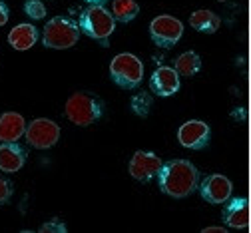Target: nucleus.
<instances>
[{
	"label": "nucleus",
	"instance_id": "22",
	"mask_svg": "<svg viewBox=\"0 0 251 233\" xmlns=\"http://www.w3.org/2000/svg\"><path fill=\"white\" fill-rule=\"evenodd\" d=\"M42 233H66V225L62 219H50L40 227Z\"/></svg>",
	"mask_w": 251,
	"mask_h": 233
},
{
	"label": "nucleus",
	"instance_id": "6",
	"mask_svg": "<svg viewBox=\"0 0 251 233\" xmlns=\"http://www.w3.org/2000/svg\"><path fill=\"white\" fill-rule=\"evenodd\" d=\"M181 34H183V24L176 16L160 14L150 22V38L158 48L164 50L174 48L179 42Z\"/></svg>",
	"mask_w": 251,
	"mask_h": 233
},
{
	"label": "nucleus",
	"instance_id": "21",
	"mask_svg": "<svg viewBox=\"0 0 251 233\" xmlns=\"http://www.w3.org/2000/svg\"><path fill=\"white\" fill-rule=\"evenodd\" d=\"M12 193H14V187H12V181L6 180L4 176H0V207L6 206L10 199H12Z\"/></svg>",
	"mask_w": 251,
	"mask_h": 233
},
{
	"label": "nucleus",
	"instance_id": "11",
	"mask_svg": "<svg viewBox=\"0 0 251 233\" xmlns=\"http://www.w3.org/2000/svg\"><path fill=\"white\" fill-rule=\"evenodd\" d=\"M150 88L155 96L160 98H170L179 90V74L172 68V66H160L150 78Z\"/></svg>",
	"mask_w": 251,
	"mask_h": 233
},
{
	"label": "nucleus",
	"instance_id": "9",
	"mask_svg": "<svg viewBox=\"0 0 251 233\" xmlns=\"http://www.w3.org/2000/svg\"><path fill=\"white\" fill-rule=\"evenodd\" d=\"M198 187H200L201 197L205 199L207 204H211V206H222V204H226L227 199L231 197V193H233V183H231V180L226 178V176H222V174H211V176H207Z\"/></svg>",
	"mask_w": 251,
	"mask_h": 233
},
{
	"label": "nucleus",
	"instance_id": "14",
	"mask_svg": "<svg viewBox=\"0 0 251 233\" xmlns=\"http://www.w3.org/2000/svg\"><path fill=\"white\" fill-rule=\"evenodd\" d=\"M26 131V120L18 112L0 114V142H18Z\"/></svg>",
	"mask_w": 251,
	"mask_h": 233
},
{
	"label": "nucleus",
	"instance_id": "10",
	"mask_svg": "<svg viewBox=\"0 0 251 233\" xmlns=\"http://www.w3.org/2000/svg\"><path fill=\"white\" fill-rule=\"evenodd\" d=\"M211 140V129L201 120H190L179 126L177 142L187 150H203Z\"/></svg>",
	"mask_w": 251,
	"mask_h": 233
},
{
	"label": "nucleus",
	"instance_id": "23",
	"mask_svg": "<svg viewBox=\"0 0 251 233\" xmlns=\"http://www.w3.org/2000/svg\"><path fill=\"white\" fill-rule=\"evenodd\" d=\"M8 18H10V10H8V6L0 0V26H4L6 22H8Z\"/></svg>",
	"mask_w": 251,
	"mask_h": 233
},
{
	"label": "nucleus",
	"instance_id": "18",
	"mask_svg": "<svg viewBox=\"0 0 251 233\" xmlns=\"http://www.w3.org/2000/svg\"><path fill=\"white\" fill-rule=\"evenodd\" d=\"M140 14V4L136 0H112V16L116 22L128 24Z\"/></svg>",
	"mask_w": 251,
	"mask_h": 233
},
{
	"label": "nucleus",
	"instance_id": "16",
	"mask_svg": "<svg viewBox=\"0 0 251 233\" xmlns=\"http://www.w3.org/2000/svg\"><path fill=\"white\" fill-rule=\"evenodd\" d=\"M190 26L198 32H203V34H213V32L219 30V26H222V18H219L213 10H196L192 12L190 16Z\"/></svg>",
	"mask_w": 251,
	"mask_h": 233
},
{
	"label": "nucleus",
	"instance_id": "1",
	"mask_svg": "<svg viewBox=\"0 0 251 233\" xmlns=\"http://www.w3.org/2000/svg\"><path fill=\"white\" fill-rule=\"evenodd\" d=\"M155 178L160 189L174 199L190 197L200 185V170L190 159H170L162 163Z\"/></svg>",
	"mask_w": 251,
	"mask_h": 233
},
{
	"label": "nucleus",
	"instance_id": "4",
	"mask_svg": "<svg viewBox=\"0 0 251 233\" xmlns=\"http://www.w3.org/2000/svg\"><path fill=\"white\" fill-rule=\"evenodd\" d=\"M80 26L68 16H56L46 22L42 30V44L52 50H68L80 40Z\"/></svg>",
	"mask_w": 251,
	"mask_h": 233
},
{
	"label": "nucleus",
	"instance_id": "25",
	"mask_svg": "<svg viewBox=\"0 0 251 233\" xmlns=\"http://www.w3.org/2000/svg\"><path fill=\"white\" fill-rule=\"evenodd\" d=\"M84 2H88V4H104V2H108V0H84Z\"/></svg>",
	"mask_w": 251,
	"mask_h": 233
},
{
	"label": "nucleus",
	"instance_id": "12",
	"mask_svg": "<svg viewBox=\"0 0 251 233\" xmlns=\"http://www.w3.org/2000/svg\"><path fill=\"white\" fill-rule=\"evenodd\" d=\"M224 223L229 229H247L249 227V202L247 197H229L224 207Z\"/></svg>",
	"mask_w": 251,
	"mask_h": 233
},
{
	"label": "nucleus",
	"instance_id": "2",
	"mask_svg": "<svg viewBox=\"0 0 251 233\" xmlns=\"http://www.w3.org/2000/svg\"><path fill=\"white\" fill-rule=\"evenodd\" d=\"M78 26L80 32H84L88 38L98 40L100 44L108 46V38L116 30V20L104 4H90L86 10H82Z\"/></svg>",
	"mask_w": 251,
	"mask_h": 233
},
{
	"label": "nucleus",
	"instance_id": "8",
	"mask_svg": "<svg viewBox=\"0 0 251 233\" xmlns=\"http://www.w3.org/2000/svg\"><path fill=\"white\" fill-rule=\"evenodd\" d=\"M162 159L155 155L153 152H144V150H138L132 159H130V165H128V172L130 176L140 181V183H148L151 181L155 176H158L160 168H162Z\"/></svg>",
	"mask_w": 251,
	"mask_h": 233
},
{
	"label": "nucleus",
	"instance_id": "17",
	"mask_svg": "<svg viewBox=\"0 0 251 233\" xmlns=\"http://www.w3.org/2000/svg\"><path fill=\"white\" fill-rule=\"evenodd\" d=\"M174 70L179 74V76H196L200 70H201V58L198 52L194 50H187L183 54H179L174 62Z\"/></svg>",
	"mask_w": 251,
	"mask_h": 233
},
{
	"label": "nucleus",
	"instance_id": "26",
	"mask_svg": "<svg viewBox=\"0 0 251 233\" xmlns=\"http://www.w3.org/2000/svg\"><path fill=\"white\" fill-rule=\"evenodd\" d=\"M217 2H227V0H217Z\"/></svg>",
	"mask_w": 251,
	"mask_h": 233
},
{
	"label": "nucleus",
	"instance_id": "7",
	"mask_svg": "<svg viewBox=\"0 0 251 233\" xmlns=\"http://www.w3.org/2000/svg\"><path fill=\"white\" fill-rule=\"evenodd\" d=\"M24 138L36 150H50L60 140V126L48 118H36L26 126Z\"/></svg>",
	"mask_w": 251,
	"mask_h": 233
},
{
	"label": "nucleus",
	"instance_id": "15",
	"mask_svg": "<svg viewBox=\"0 0 251 233\" xmlns=\"http://www.w3.org/2000/svg\"><path fill=\"white\" fill-rule=\"evenodd\" d=\"M36 42H38V30L34 24H28V22L14 26L8 34V44L18 52L30 50Z\"/></svg>",
	"mask_w": 251,
	"mask_h": 233
},
{
	"label": "nucleus",
	"instance_id": "5",
	"mask_svg": "<svg viewBox=\"0 0 251 233\" xmlns=\"http://www.w3.org/2000/svg\"><path fill=\"white\" fill-rule=\"evenodd\" d=\"M110 76L116 86L124 90H136L144 80V64L136 54L122 52L112 58Z\"/></svg>",
	"mask_w": 251,
	"mask_h": 233
},
{
	"label": "nucleus",
	"instance_id": "3",
	"mask_svg": "<svg viewBox=\"0 0 251 233\" xmlns=\"http://www.w3.org/2000/svg\"><path fill=\"white\" fill-rule=\"evenodd\" d=\"M64 114L74 126L86 128L104 116V102L94 94L76 92L68 98V102L64 106Z\"/></svg>",
	"mask_w": 251,
	"mask_h": 233
},
{
	"label": "nucleus",
	"instance_id": "19",
	"mask_svg": "<svg viewBox=\"0 0 251 233\" xmlns=\"http://www.w3.org/2000/svg\"><path fill=\"white\" fill-rule=\"evenodd\" d=\"M151 104H153V98H151L148 92H138V94L132 98V102H130L132 112H134L136 116H140V118H148V114H150V110H151Z\"/></svg>",
	"mask_w": 251,
	"mask_h": 233
},
{
	"label": "nucleus",
	"instance_id": "24",
	"mask_svg": "<svg viewBox=\"0 0 251 233\" xmlns=\"http://www.w3.org/2000/svg\"><path fill=\"white\" fill-rule=\"evenodd\" d=\"M227 227H205L203 233H226Z\"/></svg>",
	"mask_w": 251,
	"mask_h": 233
},
{
	"label": "nucleus",
	"instance_id": "20",
	"mask_svg": "<svg viewBox=\"0 0 251 233\" xmlns=\"http://www.w3.org/2000/svg\"><path fill=\"white\" fill-rule=\"evenodd\" d=\"M24 14L32 20H42L46 16V6L42 0H26L24 2Z\"/></svg>",
	"mask_w": 251,
	"mask_h": 233
},
{
	"label": "nucleus",
	"instance_id": "13",
	"mask_svg": "<svg viewBox=\"0 0 251 233\" xmlns=\"http://www.w3.org/2000/svg\"><path fill=\"white\" fill-rule=\"evenodd\" d=\"M26 150L16 142H2L0 144V172L16 174L26 163Z\"/></svg>",
	"mask_w": 251,
	"mask_h": 233
}]
</instances>
